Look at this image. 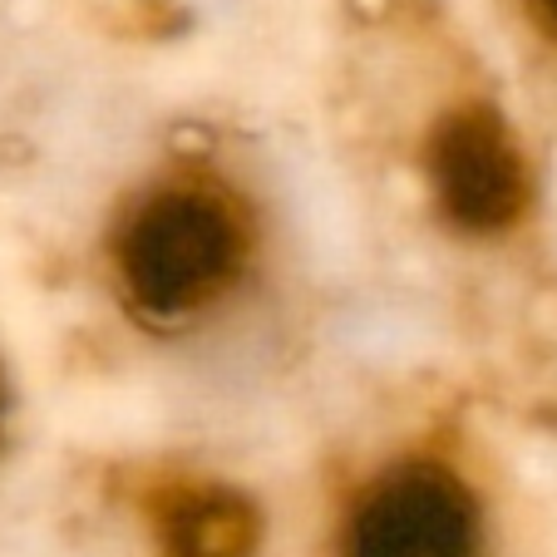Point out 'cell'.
<instances>
[{"label": "cell", "instance_id": "cell-1", "mask_svg": "<svg viewBox=\"0 0 557 557\" xmlns=\"http://www.w3.org/2000/svg\"><path fill=\"white\" fill-rule=\"evenodd\" d=\"M243 267V227L212 193L173 188L148 198L119 237V276L148 315H193L227 292Z\"/></svg>", "mask_w": 557, "mask_h": 557}, {"label": "cell", "instance_id": "cell-2", "mask_svg": "<svg viewBox=\"0 0 557 557\" xmlns=\"http://www.w3.org/2000/svg\"><path fill=\"white\" fill-rule=\"evenodd\" d=\"M346 547V557H473L479 528L449 473L405 469L360 498Z\"/></svg>", "mask_w": 557, "mask_h": 557}, {"label": "cell", "instance_id": "cell-3", "mask_svg": "<svg viewBox=\"0 0 557 557\" xmlns=\"http://www.w3.org/2000/svg\"><path fill=\"white\" fill-rule=\"evenodd\" d=\"M430 178L440 208L469 232L508 227L528 202V163L518 138L488 109H469L434 134Z\"/></svg>", "mask_w": 557, "mask_h": 557}, {"label": "cell", "instance_id": "cell-4", "mask_svg": "<svg viewBox=\"0 0 557 557\" xmlns=\"http://www.w3.org/2000/svg\"><path fill=\"white\" fill-rule=\"evenodd\" d=\"M169 557H252L257 518L227 488H178L158 513Z\"/></svg>", "mask_w": 557, "mask_h": 557}, {"label": "cell", "instance_id": "cell-5", "mask_svg": "<svg viewBox=\"0 0 557 557\" xmlns=\"http://www.w3.org/2000/svg\"><path fill=\"white\" fill-rule=\"evenodd\" d=\"M533 5H537V15H543V25H547V30L557 35V0H533Z\"/></svg>", "mask_w": 557, "mask_h": 557}]
</instances>
